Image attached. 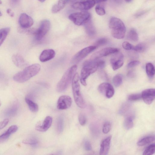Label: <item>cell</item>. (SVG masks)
<instances>
[{"mask_svg":"<svg viewBox=\"0 0 155 155\" xmlns=\"http://www.w3.org/2000/svg\"><path fill=\"white\" fill-rule=\"evenodd\" d=\"M23 142L31 146L32 147H36L38 145V140L35 137H31L23 140Z\"/></svg>","mask_w":155,"mask_h":155,"instance_id":"obj_30","label":"cell"},{"mask_svg":"<svg viewBox=\"0 0 155 155\" xmlns=\"http://www.w3.org/2000/svg\"><path fill=\"white\" fill-rule=\"evenodd\" d=\"M72 100L71 97L68 95H62L58 98L57 107L59 110H65L69 108L71 105Z\"/></svg>","mask_w":155,"mask_h":155,"instance_id":"obj_12","label":"cell"},{"mask_svg":"<svg viewBox=\"0 0 155 155\" xmlns=\"http://www.w3.org/2000/svg\"><path fill=\"white\" fill-rule=\"evenodd\" d=\"M9 120L8 119H5L0 122V130L5 127L8 124Z\"/></svg>","mask_w":155,"mask_h":155,"instance_id":"obj_45","label":"cell"},{"mask_svg":"<svg viewBox=\"0 0 155 155\" xmlns=\"http://www.w3.org/2000/svg\"><path fill=\"white\" fill-rule=\"evenodd\" d=\"M87 0H81L82 1H86Z\"/></svg>","mask_w":155,"mask_h":155,"instance_id":"obj_55","label":"cell"},{"mask_svg":"<svg viewBox=\"0 0 155 155\" xmlns=\"http://www.w3.org/2000/svg\"><path fill=\"white\" fill-rule=\"evenodd\" d=\"M115 2L120 3H121L122 2V0H114Z\"/></svg>","mask_w":155,"mask_h":155,"instance_id":"obj_49","label":"cell"},{"mask_svg":"<svg viewBox=\"0 0 155 155\" xmlns=\"http://www.w3.org/2000/svg\"><path fill=\"white\" fill-rule=\"evenodd\" d=\"M107 39L105 38H99L96 41L95 43V46L96 48L99 46L104 45L106 44L108 42Z\"/></svg>","mask_w":155,"mask_h":155,"instance_id":"obj_36","label":"cell"},{"mask_svg":"<svg viewBox=\"0 0 155 155\" xmlns=\"http://www.w3.org/2000/svg\"><path fill=\"white\" fill-rule=\"evenodd\" d=\"M117 53L110 60V63L114 70L118 69L123 66L124 64L123 54Z\"/></svg>","mask_w":155,"mask_h":155,"instance_id":"obj_13","label":"cell"},{"mask_svg":"<svg viewBox=\"0 0 155 155\" xmlns=\"http://www.w3.org/2000/svg\"><path fill=\"white\" fill-rule=\"evenodd\" d=\"M56 124L58 132L61 133L63 131L64 127V119L62 116H60L58 117Z\"/></svg>","mask_w":155,"mask_h":155,"instance_id":"obj_26","label":"cell"},{"mask_svg":"<svg viewBox=\"0 0 155 155\" xmlns=\"http://www.w3.org/2000/svg\"><path fill=\"white\" fill-rule=\"evenodd\" d=\"M140 62L138 61H134L130 62L127 64L128 68H131L137 66L140 64Z\"/></svg>","mask_w":155,"mask_h":155,"instance_id":"obj_44","label":"cell"},{"mask_svg":"<svg viewBox=\"0 0 155 155\" xmlns=\"http://www.w3.org/2000/svg\"><path fill=\"white\" fill-rule=\"evenodd\" d=\"M105 62L103 60L91 58L85 61L83 64L81 73L80 81L84 86L87 85V78L96 71L98 68H103L105 66Z\"/></svg>","mask_w":155,"mask_h":155,"instance_id":"obj_1","label":"cell"},{"mask_svg":"<svg viewBox=\"0 0 155 155\" xmlns=\"http://www.w3.org/2000/svg\"><path fill=\"white\" fill-rule=\"evenodd\" d=\"M2 13L0 11V16H2Z\"/></svg>","mask_w":155,"mask_h":155,"instance_id":"obj_52","label":"cell"},{"mask_svg":"<svg viewBox=\"0 0 155 155\" xmlns=\"http://www.w3.org/2000/svg\"><path fill=\"white\" fill-rule=\"evenodd\" d=\"M68 18L75 24L80 26L83 25L91 17L90 13L84 11L72 13L69 16Z\"/></svg>","mask_w":155,"mask_h":155,"instance_id":"obj_6","label":"cell"},{"mask_svg":"<svg viewBox=\"0 0 155 155\" xmlns=\"http://www.w3.org/2000/svg\"><path fill=\"white\" fill-rule=\"evenodd\" d=\"M78 120L80 124L82 126L84 125L86 122V118L85 115L82 113H81L78 116Z\"/></svg>","mask_w":155,"mask_h":155,"instance_id":"obj_39","label":"cell"},{"mask_svg":"<svg viewBox=\"0 0 155 155\" xmlns=\"http://www.w3.org/2000/svg\"><path fill=\"white\" fill-rule=\"evenodd\" d=\"M96 48L95 46H90L82 49L76 53L73 57L71 61L73 63H77L84 58Z\"/></svg>","mask_w":155,"mask_h":155,"instance_id":"obj_8","label":"cell"},{"mask_svg":"<svg viewBox=\"0 0 155 155\" xmlns=\"http://www.w3.org/2000/svg\"><path fill=\"white\" fill-rule=\"evenodd\" d=\"M146 46L143 43H140L134 46L133 50L138 52H143L145 50Z\"/></svg>","mask_w":155,"mask_h":155,"instance_id":"obj_33","label":"cell"},{"mask_svg":"<svg viewBox=\"0 0 155 155\" xmlns=\"http://www.w3.org/2000/svg\"><path fill=\"white\" fill-rule=\"evenodd\" d=\"M12 61L14 64L19 68H22L26 64V62L24 59L20 54L13 55L12 57Z\"/></svg>","mask_w":155,"mask_h":155,"instance_id":"obj_20","label":"cell"},{"mask_svg":"<svg viewBox=\"0 0 155 155\" xmlns=\"http://www.w3.org/2000/svg\"><path fill=\"white\" fill-rule=\"evenodd\" d=\"M133 117L132 116H128L125 118L124 125V128L127 130H129L133 126Z\"/></svg>","mask_w":155,"mask_h":155,"instance_id":"obj_28","label":"cell"},{"mask_svg":"<svg viewBox=\"0 0 155 155\" xmlns=\"http://www.w3.org/2000/svg\"><path fill=\"white\" fill-rule=\"evenodd\" d=\"M95 10L96 13L99 15H104L105 13L104 9L100 5H97L95 8Z\"/></svg>","mask_w":155,"mask_h":155,"instance_id":"obj_38","label":"cell"},{"mask_svg":"<svg viewBox=\"0 0 155 155\" xmlns=\"http://www.w3.org/2000/svg\"><path fill=\"white\" fill-rule=\"evenodd\" d=\"M98 90L100 93L108 98L112 97L114 93L113 87L108 83L104 82L100 84L98 86Z\"/></svg>","mask_w":155,"mask_h":155,"instance_id":"obj_9","label":"cell"},{"mask_svg":"<svg viewBox=\"0 0 155 155\" xmlns=\"http://www.w3.org/2000/svg\"><path fill=\"white\" fill-rule=\"evenodd\" d=\"M18 106L17 104H14L10 107L6 109L4 111V114L6 116H12L14 115L17 113Z\"/></svg>","mask_w":155,"mask_h":155,"instance_id":"obj_23","label":"cell"},{"mask_svg":"<svg viewBox=\"0 0 155 155\" xmlns=\"http://www.w3.org/2000/svg\"><path fill=\"white\" fill-rule=\"evenodd\" d=\"M122 46L123 48L126 50H133L134 46L127 41H124L122 44Z\"/></svg>","mask_w":155,"mask_h":155,"instance_id":"obj_40","label":"cell"},{"mask_svg":"<svg viewBox=\"0 0 155 155\" xmlns=\"http://www.w3.org/2000/svg\"><path fill=\"white\" fill-rule=\"evenodd\" d=\"M112 137L109 136L103 139L101 141L100 145V154L106 155L108 153Z\"/></svg>","mask_w":155,"mask_h":155,"instance_id":"obj_17","label":"cell"},{"mask_svg":"<svg viewBox=\"0 0 155 155\" xmlns=\"http://www.w3.org/2000/svg\"><path fill=\"white\" fill-rule=\"evenodd\" d=\"M95 4L94 0H87L75 2L73 4L72 7L74 9L84 11L91 9Z\"/></svg>","mask_w":155,"mask_h":155,"instance_id":"obj_11","label":"cell"},{"mask_svg":"<svg viewBox=\"0 0 155 155\" xmlns=\"http://www.w3.org/2000/svg\"><path fill=\"white\" fill-rule=\"evenodd\" d=\"M119 49L116 48L107 47L104 48L95 53L92 56L91 58L98 59L101 58L115 54L118 52Z\"/></svg>","mask_w":155,"mask_h":155,"instance_id":"obj_10","label":"cell"},{"mask_svg":"<svg viewBox=\"0 0 155 155\" xmlns=\"http://www.w3.org/2000/svg\"><path fill=\"white\" fill-rule=\"evenodd\" d=\"M68 0H59L57 3L52 7V12L55 13L60 11L64 8Z\"/></svg>","mask_w":155,"mask_h":155,"instance_id":"obj_21","label":"cell"},{"mask_svg":"<svg viewBox=\"0 0 155 155\" xmlns=\"http://www.w3.org/2000/svg\"><path fill=\"white\" fill-rule=\"evenodd\" d=\"M50 26V22L48 20H43L38 28L34 33L35 39L38 41L41 40L49 30Z\"/></svg>","mask_w":155,"mask_h":155,"instance_id":"obj_7","label":"cell"},{"mask_svg":"<svg viewBox=\"0 0 155 155\" xmlns=\"http://www.w3.org/2000/svg\"><path fill=\"white\" fill-rule=\"evenodd\" d=\"M111 127V124L110 122L107 121L104 124L102 131L104 134H107L110 130Z\"/></svg>","mask_w":155,"mask_h":155,"instance_id":"obj_37","label":"cell"},{"mask_svg":"<svg viewBox=\"0 0 155 155\" xmlns=\"http://www.w3.org/2000/svg\"><path fill=\"white\" fill-rule=\"evenodd\" d=\"M154 140V136L149 135L141 139L137 142V144L139 146H142L153 142Z\"/></svg>","mask_w":155,"mask_h":155,"instance_id":"obj_22","label":"cell"},{"mask_svg":"<svg viewBox=\"0 0 155 155\" xmlns=\"http://www.w3.org/2000/svg\"><path fill=\"white\" fill-rule=\"evenodd\" d=\"M109 26L113 37L122 39L125 36L126 28L123 22L120 19L113 17L110 20Z\"/></svg>","mask_w":155,"mask_h":155,"instance_id":"obj_3","label":"cell"},{"mask_svg":"<svg viewBox=\"0 0 155 155\" xmlns=\"http://www.w3.org/2000/svg\"><path fill=\"white\" fill-rule=\"evenodd\" d=\"M127 38L134 41H137L138 40V34L136 30L134 28H132L129 31L127 34Z\"/></svg>","mask_w":155,"mask_h":155,"instance_id":"obj_29","label":"cell"},{"mask_svg":"<svg viewBox=\"0 0 155 155\" xmlns=\"http://www.w3.org/2000/svg\"><path fill=\"white\" fill-rule=\"evenodd\" d=\"M19 24L23 28H27L31 27L33 25L32 18L26 13H21L19 17Z\"/></svg>","mask_w":155,"mask_h":155,"instance_id":"obj_15","label":"cell"},{"mask_svg":"<svg viewBox=\"0 0 155 155\" xmlns=\"http://www.w3.org/2000/svg\"><path fill=\"white\" fill-rule=\"evenodd\" d=\"M84 147L87 151H90L91 150L92 147L90 141L87 140H85L84 142Z\"/></svg>","mask_w":155,"mask_h":155,"instance_id":"obj_43","label":"cell"},{"mask_svg":"<svg viewBox=\"0 0 155 155\" xmlns=\"http://www.w3.org/2000/svg\"><path fill=\"white\" fill-rule=\"evenodd\" d=\"M39 2H44L45 0H38Z\"/></svg>","mask_w":155,"mask_h":155,"instance_id":"obj_50","label":"cell"},{"mask_svg":"<svg viewBox=\"0 0 155 155\" xmlns=\"http://www.w3.org/2000/svg\"><path fill=\"white\" fill-rule=\"evenodd\" d=\"M40 69L41 66L39 64H32L15 74L13 77V79L18 82H24L38 74Z\"/></svg>","mask_w":155,"mask_h":155,"instance_id":"obj_2","label":"cell"},{"mask_svg":"<svg viewBox=\"0 0 155 155\" xmlns=\"http://www.w3.org/2000/svg\"><path fill=\"white\" fill-rule=\"evenodd\" d=\"M87 33L89 36H92L96 33V30L92 21L91 18L84 24Z\"/></svg>","mask_w":155,"mask_h":155,"instance_id":"obj_19","label":"cell"},{"mask_svg":"<svg viewBox=\"0 0 155 155\" xmlns=\"http://www.w3.org/2000/svg\"><path fill=\"white\" fill-rule=\"evenodd\" d=\"M155 151V145L154 143L148 146L144 150L143 154V155H151L153 154Z\"/></svg>","mask_w":155,"mask_h":155,"instance_id":"obj_32","label":"cell"},{"mask_svg":"<svg viewBox=\"0 0 155 155\" xmlns=\"http://www.w3.org/2000/svg\"><path fill=\"white\" fill-rule=\"evenodd\" d=\"M130 104L128 103H124L121 107L119 112L120 114H123L127 112L130 107Z\"/></svg>","mask_w":155,"mask_h":155,"instance_id":"obj_34","label":"cell"},{"mask_svg":"<svg viewBox=\"0 0 155 155\" xmlns=\"http://www.w3.org/2000/svg\"><path fill=\"white\" fill-rule=\"evenodd\" d=\"M7 13L11 17H13L14 15V13L10 8H8L6 10Z\"/></svg>","mask_w":155,"mask_h":155,"instance_id":"obj_46","label":"cell"},{"mask_svg":"<svg viewBox=\"0 0 155 155\" xmlns=\"http://www.w3.org/2000/svg\"><path fill=\"white\" fill-rule=\"evenodd\" d=\"M18 127L17 125H12L9 127L6 131L9 134L11 135L15 132L18 130Z\"/></svg>","mask_w":155,"mask_h":155,"instance_id":"obj_41","label":"cell"},{"mask_svg":"<svg viewBox=\"0 0 155 155\" xmlns=\"http://www.w3.org/2000/svg\"><path fill=\"white\" fill-rule=\"evenodd\" d=\"M55 51L52 49H47L43 50L39 56V60L42 62L48 61L55 56Z\"/></svg>","mask_w":155,"mask_h":155,"instance_id":"obj_18","label":"cell"},{"mask_svg":"<svg viewBox=\"0 0 155 155\" xmlns=\"http://www.w3.org/2000/svg\"><path fill=\"white\" fill-rule=\"evenodd\" d=\"M77 68V65H74L66 71L57 85V90L58 92H62L66 90L72 82Z\"/></svg>","mask_w":155,"mask_h":155,"instance_id":"obj_4","label":"cell"},{"mask_svg":"<svg viewBox=\"0 0 155 155\" xmlns=\"http://www.w3.org/2000/svg\"><path fill=\"white\" fill-rule=\"evenodd\" d=\"M10 31L9 27L3 28L0 29V46L5 40Z\"/></svg>","mask_w":155,"mask_h":155,"instance_id":"obj_25","label":"cell"},{"mask_svg":"<svg viewBox=\"0 0 155 155\" xmlns=\"http://www.w3.org/2000/svg\"><path fill=\"white\" fill-rule=\"evenodd\" d=\"M142 98L144 102L147 104H151L155 97L154 89L149 88L143 91L141 94Z\"/></svg>","mask_w":155,"mask_h":155,"instance_id":"obj_14","label":"cell"},{"mask_svg":"<svg viewBox=\"0 0 155 155\" xmlns=\"http://www.w3.org/2000/svg\"><path fill=\"white\" fill-rule=\"evenodd\" d=\"M6 131L0 135V143H2L6 140L10 136Z\"/></svg>","mask_w":155,"mask_h":155,"instance_id":"obj_42","label":"cell"},{"mask_svg":"<svg viewBox=\"0 0 155 155\" xmlns=\"http://www.w3.org/2000/svg\"><path fill=\"white\" fill-rule=\"evenodd\" d=\"M146 73L150 78H152L155 74V68L153 65L151 63H148L146 65Z\"/></svg>","mask_w":155,"mask_h":155,"instance_id":"obj_27","label":"cell"},{"mask_svg":"<svg viewBox=\"0 0 155 155\" xmlns=\"http://www.w3.org/2000/svg\"><path fill=\"white\" fill-rule=\"evenodd\" d=\"M2 3V2L1 0H0V4H1Z\"/></svg>","mask_w":155,"mask_h":155,"instance_id":"obj_53","label":"cell"},{"mask_svg":"<svg viewBox=\"0 0 155 155\" xmlns=\"http://www.w3.org/2000/svg\"><path fill=\"white\" fill-rule=\"evenodd\" d=\"M125 1L127 2H129L131 1L132 0H125Z\"/></svg>","mask_w":155,"mask_h":155,"instance_id":"obj_51","label":"cell"},{"mask_svg":"<svg viewBox=\"0 0 155 155\" xmlns=\"http://www.w3.org/2000/svg\"><path fill=\"white\" fill-rule=\"evenodd\" d=\"M95 2V4L98 3L102 2H105L107 0H94Z\"/></svg>","mask_w":155,"mask_h":155,"instance_id":"obj_47","label":"cell"},{"mask_svg":"<svg viewBox=\"0 0 155 155\" xmlns=\"http://www.w3.org/2000/svg\"><path fill=\"white\" fill-rule=\"evenodd\" d=\"M20 0H11L13 4H16Z\"/></svg>","mask_w":155,"mask_h":155,"instance_id":"obj_48","label":"cell"},{"mask_svg":"<svg viewBox=\"0 0 155 155\" xmlns=\"http://www.w3.org/2000/svg\"><path fill=\"white\" fill-rule=\"evenodd\" d=\"M1 103L0 101V106H1Z\"/></svg>","mask_w":155,"mask_h":155,"instance_id":"obj_54","label":"cell"},{"mask_svg":"<svg viewBox=\"0 0 155 155\" xmlns=\"http://www.w3.org/2000/svg\"><path fill=\"white\" fill-rule=\"evenodd\" d=\"M141 98V94H131L129 95L128 97V100L131 101H138Z\"/></svg>","mask_w":155,"mask_h":155,"instance_id":"obj_35","label":"cell"},{"mask_svg":"<svg viewBox=\"0 0 155 155\" xmlns=\"http://www.w3.org/2000/svg\"><path fill=\"white\" fill-rule=\"evenodd\" d=\"M79 76L75 73L72 81V87L73 95L76 104L79 107L84 108L85 104L80 91V86L79 83Z\"/></svg>","mask_w":155,"mask_h":155,"instance_id":"obj_5","label":"cell"},{"mask_svg":"<svg viewBox=\"0 0 155 155\" xmlns=\"http://www.w3.org/2000/svg\"><path fill=\"white\" fill-rule=\"evenodd\" d=\"M25 101L27 104L30 110L33 112H37L38 109V105L28 97L25 98Z\"/></svg>","mask_w":155,"mask_h":155,"instance_id":"obj_24","label":"cell"},{"mask_svg":"<svg viewBox=\"0 0 155 155\" xmlns=\"http://www.w3.org/2000/svg\"><path fill=\"white\" fill-rule=\"evenodd\" d=\"M52 122V118L50 116H47L41 123H38L35 126L36 130L41 132H45L51 126Z\"/></svg>","mask_w":155,"mask_h":155,"instance_id":"obj_16","label":"cell"},{"mask_svg":"<svg viewBox=\"0 0 155 155\" xmlns=\"http://www.w3.org/2000/svg\"><path fill=\"white\" fill-rule=\"evenodd\" d=\"M123 76L120 74H117L115 75L113 79V83L114 86L116 87L119 86L123 82Z\"/></svg>","mask_w":155,"mask_h":155,"instance_id":"obj_31","label":"cell"}]
</instances>
